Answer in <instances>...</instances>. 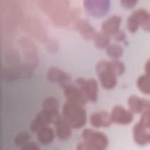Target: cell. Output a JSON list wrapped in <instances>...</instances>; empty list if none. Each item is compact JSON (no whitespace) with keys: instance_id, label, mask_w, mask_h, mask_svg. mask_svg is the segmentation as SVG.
Segmentation results:
<instances>
[{"instance_id":"obj_7","label":"cell","mask_w":150,"mask_h":150,"mask_svg":"<svg viewBox=\"0 0 150 150\" xmlns=\"http://www.w3.org/2000/svg\"><path fill=\"white\" fill-rule=\"evenodd\" d=\"M66 101L84 106L88 100L82 90L77 86L70 83L60 85Z\"/></svg>"},{"instance_id":"obj_3","label":"cell","mask_w":150,"mask_h":150,"mask_svg":"<svg viewBox=\"0 0 150 150\" xmlns=\"http://www.w3.org/2000/svg\"><path fill=\"white\" fill-rule=\"evenodd\" d=\"M81 136L83 141L79 143L77 149L104 150L108 146V138L102 132L86 128L82 131Z\"/></svg>"},{"instance_id":"obj_25","label":"cell","mask_w":150,"mask_h":150,"mask_svg":"<svg viewBox=\"0 0 150 150\" xmlns=\"http://www.w3.org/2000/svg\"><path fill=\"white\" fill-rule=\"evenodd\" d=\"M110 63L112 70L117 77L122 75L125 71V64L122 62L118 60H112L110 61Z\"/></svg>"},{"instance_id":"obj_16","label":"cell","mask_w":150,"mask_h":150,"mask_svg":"<svg viewBox=\"0 0 150 150\" xmlns=\"http://www.w3.org/2000/svg\"><path fill=\"white\" fill-rule=\"evenodd\" d=\"M90 122L91 125L95 128L107 127L112 123L110 114L105 111L93 112L90 116Z\"/></svg>"},{"instance_id":"obj_4","label":"cell","mask_w":150,"mask_h":150,"mask_svg":"<svg viewBox=\"0 0 150 150\" xmlns=\"http://www.w3.org/2000/svg\"><path fill=\"white\" fill-rule=\"evenodd\" d=\"M96 71L101 86L106 90L114 88L117 84V76L114 74L110 61L102 59L97 62Z\"/></svg>"},{"instance_id":"obj_15","label":"cell","mask_w":150,"mask_h":150,"mask_svg":"<svg viewBox=\"0 0 150 150\" xmlns=\"http://www.w3.org/2000/svg\"><path fill=\"white\" fill-rule=\"evenodd\" d=\"M46 78L49 81L60 85L70 83L71 80V77L67 73L55 67H51L47 70Z\"/></svg>"},{"instance_id":"obj_10","label":"cell","mask_w":150,"mask_h":150,"mask_svg":"<svg viewBox=\"0 0 150 150\" xmlns=\"http://www.w3.org/2000/svg\"><path fill=\"white\" fill-rule=\"evenodd\" d=\"M59 115H53V114L42 109L32 120L30 124V131L36 133L42 127L47 126L50 123H53L54 119Z\"/></svg>"},{"instance_id":"obj_21","label":"cell","mask_w":150,"mask_h":150,"mask_svg":"<svg viewBox=\"0 0 150 150\" xmlns=\"http://www.w3.org/2000/svg\"><path fill=\"white\" fill-rule=\"evenodd\" d=\"M106 54L113 60H118L120 58L124 53L123 48L119 45L112 43L109 44L105 48Z\"/></svg>"},{"instance_id":"obj_24","label":"cell","mask_w":150,"mask_h":150,"mask_svg":"<svg viewBox=\"0 0 150 150\" xmlns=\"http://www.w3.org/2000/svg\"><path fill=\"white\" fill-rule=\"evenodd\" d=\"M30 135L29 132L27 131H21L15 135L13 139L14 144L16 146L21 148L23 145L30 141Z\"/></svg>"},{"instance_id":"obj_9","label":"cell","mask_w":150,"mask_h":150,"mask_svg":"<svg viewBox=\"0 0 150 150\" xmlns=\"http://www.w3.org/2000/svg\"><path fill=\"white\" fill-rule=\"evenodd\" d=\"M77 86L82 90L88 100L96 102L98 98V84L94 79L79 77L76 80Z\"/></svg>"},{"instance_id":"obj_27","label":"cell","mask_w":150,"mask_h":150,"mask_svg":"<svg viewBox=\"0 0 150 150\" xmlns=\"http://www.w3.org/2000/svg\"><path fill=\"white\" fill-rule=\"evenodd\" d=\"M120 4L122 6L126 9H130L134 7L137 4V1L135 0H121Z\"/></svg>"},{"instance_id":"obj_12","label":"cell","mask_w":150,"mask_h":150,"mask_svg":"<svg viewBox=\"0 0 150 150\" xmlns=\"http://www.w3.org/2000/svg\"><path fill=\"white\" fill-rule=\"evenodd\" d=\"M121 18L117 15H112L104 21L101 26V32L108 37H113L120 29Z\"/></svg>"},{"instance_id":"obj_23","label":"cell","mask_w":150,"mask_h":150,"mask_svg":"<svg viewBox=\"0 0 150 150\" xmlns=\"http://www.w3.org/2000/svg\"><path fill=\"white\" fill-rule=\"evenodd\" d=\"M137 87L143 93L149 95L150 93V81L149 76L143 74L141 76L137 81Z\"/></svg>"},{"instance_id":"obj_14","label":"cell","mask_w":150,"mask_h":150,"mask_svg":"<svg viewBox=\"0 0 150 150\" xmlns=\"http://www.w3.org/2000/svg\"><path fill=\"white\" fill-rule=\"evenodd\" d=\"M128 104L132 112L142 114L149 110L150 102L148 100L138 96L132 95L128 99Z\"/></svg>"},{"instance_id":"obj_26","label":"cell","mask_w":150,"mask_h":150,"mask_svg":"<svg viewBox=\"0 0 150 150\" xmlns=\"http://www.w3.org/2000/svg\"><path fill=\"white\" fill-rule=\"evenodd\" d=\"M127 26L128 30L131 33H134L138 30L139 27V24L137 18L132 14H131L128 18L127 21Z\"/></svg>"},{"instance_id":"obj_19","label":"cell","mask_w":150,"mask_h":150,"mask_svg":"<svg viewBox=\"0 0 150 150\" xmlns=\"http://www.w3.org/2000/svg\"><path fill=\"white\" fill-rule=\"evenodd\" d=\"M36 134L38 141L41 144L44 145L50 144L54 138V134L53 129L48 127V125L40 128Z\"/></svg>"},{"instance_id":"obj_8","label":"cell","mask_w":150,"mask_h":150,"mask_svg":"<svg viewBox=\"0 0 150 150\" xmlns=\"http://www.w3.org/2000/svg\"><path fill=\"white\" fill-rule=\"evenodd\" d=\"M83 6L90 15L99 18L104 16L108 12L110 2L106 0H87L83 1Z\"/></svg>"},{"instance_id":"obj_2","label":"cell","mask_w":150,"mask_h":150,"mask_svg":"<svg viewBox=\"0 0 150 150\" xmlns=\"http://www.w3.org/2000/svg\"><path fill=\"white\" fill-rule=\"evenodd\" d=\"M62 116L74 129L82 128L87 122V114L83 106L68 101L63 105Z\"/></svg>"},{"instance_id":"obj_18","label":"cell","mask_w":150,"mask_h":150,"mask_svg":"<svg viewBox=\"0 0 150 150\" xmlns=\"http://www.w3.org/2000/svg\"><path fill=\"white\" fill-rule=\"evenodd\" d=\"M138 20L139 26L144 30L149 32L150 30V15L149 12L144 8L135 10L131 13Z\"/></svg>"},{"instance_id":"obj_29","label":"cell","mask_w":150,"mask_h":150,"mask_svg":"<svg viewBox=\"0 0 150 150\" xmlns=\"http://www.w3.org/2000/svg\"><path fill=\"white\" fill-rule=\"evenodd\" d=\"M116 41L124 42L126 39V34L121 30H120L113 37Z\"/></svg>"},{"instance_id":"obj_5","label":"cell","mask_w":150,"mask_h":150,"mask_svg":"<svg viewBox=\"0 0 150 150\" xmlns=\"http://www.w3.org/2000/svg\"><path fill=\"white\" fill-rule=\"evenodd\" d=\"M139 121L133 128V137L135 142L140 145H145L149 142V110L141 114Z\"/></svg>"},{"instance_id":"obj_28","label":"cell","mask_w":150,"mask_h":150,"mask_svg":"<svg viewBox=\"0 0 150 150\" xmlns=\"http://www.w3.org/2000/svg\"><path fill=\"white\" fill-rule=\"evenodd\" d=\"M21 148L23 150H38L40 149L39 146L35 142L30 141H28Z\"/></svg>"},{"instance_id":"obj_1","label":"cell","mask_w":150,"mask_h":150,"mask_svg":"<svg viewBox=\"0 0 150 150\" xmlns=\"http://www.w3.org/2000/svg\"><path fill=\"white\" fill-rule=\"evenodd\" d=\"M68 1H39L38 6L51 19L57 24H65L74 18V13L70 12Z\"/></svg>"},{"instance_id":"obj_20","label":"cell","mask_w":150,"mask_h":150,"mask_svg":"<svg viewBox=\"0 0 150 150\" xmlns=\"http://www.w3.org/2000/svg\"><path fill=\"white\" fill-rule=\"evenodd\" d=\"M42 109L45 110L55 115L59 114V104L57 99L52 96L46 97L42 103Z\"/></svg>"},{"instance_id":"obj_13","label":"cell","mask_w":150,"mask_h":150,"mask_svg":"<svg viewBox=\"0 0 150 150\" xmlns=\"http://www.w3.org/2000/svg\"><path fill=\"white\" fill-rule=\"evenodd\" d=\"M57 137L60 140H67L71 135L72 128L63 116L59 115L53 121Z\"/></svg>"},{"instance_id":"obj_30","label":"cell","mask_w":150,"mask_h":150,"mask_svg":"<svg viewBox=\"0 0 150 150\" xmlns=\"http://www.w3.org/2000/svg\"><path fill=\"white\" fill-rule=\"evenodd\" d=\"M145 74L149 76V60H148L145 65Z\"/></svg>"},{"instance_id":"obj_22","label":"cell","mask_w":150,"mask_h":150,"mask_svg":"<svg viewBox=\"0 0 150 150\" xmlns=\"http://www.w3.org/2000/svg\"><path fill=\"white\" fill-rule=\"evenodd\" d=\"M95 46L99 49L106 48L110 44V38L101 32H96L93 39Z\"/></svg>"},{"instance_id":"obj_17","label":"cell","mask_w":150,"mask_h":150,"mask_svg":"<svg viewBox=\"0 0 150 150\" xmlns=\"http://www.w3.org/2000/svg\"><path fill=\"white\" fill-rule=\"evenodd\" d=\"M76 27L82 37L87 40L93 39L96 33L93 27L85 19L79 20L76 23Z\"/></svg>"},{"instance_id":"obj_11","label":"cell","mask_w":150,"mask_h":150,"mask_svg":"<svg viewBox=\"0 0 150 150\" xmlns=\"http://www.w3.org/2000/svg\"><path fill=\"white\" fill-rule=\"evenodd\" d=\"M110 117L112 122L121 125L129 124L134 119L133 113L121 105H116L113 108Z\"/></svg>"},{"instance_id":"obj_6","label":"cell","mask_w":150,"mask_h":150,"mask_svg":"<svg viewBox=\"0 0 150 150\" xmlns=\"http://www.w3.org/2000/svg\"><path fill=\"white\" fill-rule=\"evenodd\" d=\"M32 75L31 67L24 66H9L2 69V79L6 81H13L21 78H29Z\"/></svg>"}]
</instances>
